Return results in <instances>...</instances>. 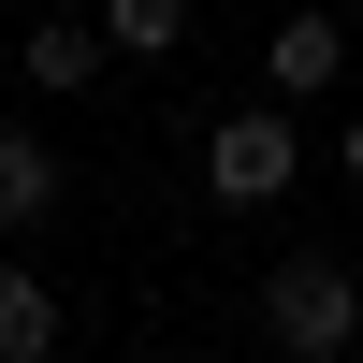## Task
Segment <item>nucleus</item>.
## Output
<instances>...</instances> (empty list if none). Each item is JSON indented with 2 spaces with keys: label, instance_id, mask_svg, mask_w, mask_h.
I'll list each match as a JSON object with an SVG mask.
<instances>
[{
  "label": "nucleus",
  "instance_id": "2",
  "mask_svg": "<svg viewBox=\"0 0 363 363\" xmlns=\"http://www.w3.org/2000/svg\"><path fill=\"white\" fill-rule=\"evenodd\" d=\"M291 174H306L291 102H247V116H218V131H203V189H218V203H277Z\"/></svg>",
  "mask_w": 363,
  "mask_h": 363
},
{
  "label": "nucleus",
  "instance_id": "5",
  "mask_svg": "<svg viewBox=\"0 0 363 363\" xmlns=\"http://www.w3.org/2000/svg\"><path fill=\"white\" fill-rule=\"evenodd\" d=\"M44 349H58V291L29 262H0V363H44Z\"/></svg>",
  "mask_w": 363,
  "mask_h": 363
},
{
  "label": "nucleus",
  "instance_id": "6",
  "mask_svg": "<svg viewBox=\"0 0 363 363\" xmlns=\"http://www.w3.org/2000/svg\"><path fill=\"white\" fill-rule=\"evenodd\" d=\"M44 203H58V160H44L29 131H0V233H29Z\"/></svg>",
  "mask_w": 363,
  "mask_h": 363
},
{
  "label": "nucleus",
  "instance_id": "8",
  "mask_svg": "<svg viewBox=\"0 0 363 363\" xmlns=\"http://www.w3.org/2000/svg\"><path fill=\"white\" fill-rule=\"evenodd\" d=\"M335 160H349V189H363V116H349V145H335Z\"/></svg>",
  "mask_w": 363,
  "mask_h": 363
},
{
  "label": "nucleus",
  "instance_id": "7",
  "mask_svg": "<svg viewBox=\"0 0 363 363\" xmlns=\"http://www.w3.org/2000/svg\"><path fill=\"white\" fill-rule=\"evenodd\" d=\"M102 29H116V58H131V44H174V29H189V0H102Z\"/></svg>",
  "mask_w": 363,
  "mask_h": 363
},
{
  "label": "nucleus",
  "instance_id": "4",
  "mask_svg": "<svg viewBox=\"0 0 363 363\" xmlns=\"http://www.w3.org/2000/svg\"><path fill=\"white\" fill-rule=\"evenodd\" d=\"M102 58H116V29L87 15V0H58V15L29 29V87H87V73H102Z\"/></svg>",
  "mask_w": 363,
  "mask_h": 363
},
{
  "label": "nucleus",
  "instance_id": "1",
  "mask_svg": "<svg viewBox=\"0 0 363 363\" xmlns=\"http://www.w3.org/2000/svg\"><path fill=\"white\" fill-rule=\"evenodd\" d=\"M262 335H277L291 363H335L349 335H363V277H349V262H277V277H262Z\"/></svg>",
  "mask_w": 363,
  "mask_h": 363
},
{
  "label": "nucleus",
  "instance_id": "3",
  "mask_svg": "<svg viewBox=\"0 0 363 363\" xmlns=\"http://www.w3.org/2000/svg\"><path fill=\"white\" fill-rule=\"evenodd\" d=\"M335 73H349V29H335V15H291L277 44H262V87H277V102H320Z\"/></svg>",
  "mask_w": 363,
  "mask_h": 363
}]
</instances>
